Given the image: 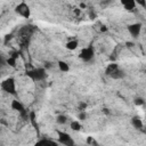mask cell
<instances>
[{"instance_id": "obj_14", "label": "cell", "mask_w": 146, "mask_h": 146, "mask_svg": "<svg viewBox=\"0 0 146 146\" xmlns=\"http://www.w3.org/2000/svg\"><path fill=\"white\" fill-rule=\"evenodd\" d=\"M58 67H59V70L62 71V72H68V70H70V67H68V64L66 63V62H64V60H59L58 62Z\"/></svg>"}, {"instance_id": "obj_5", "label": "cell", "mask_w": 146, "mask_h": 146, "mask_svg": "<svg viewBox=\"0 0 146 146\" xmlns=\"http://www.w3.org/2000/svg\"><path fill=\"white\" fill-rule=\"evenodd\" d=\"M95 56V50L92 47H87V48H83L80 52V58L83 60V62H90Z\"/></svg>"}, {"instance_id": "obj_9", "label": "cell", "mask_w": 146, "mask_h": 146, "mask_svg": "<svg viewBox=\"0 0 146 146\" xmlns=\"http://www.w3.org/2000/svg\"><path fill=\"white\" fill-rule=\"evenodd\" d=\"M124 72H123V70H121L120 67L119 68H116L111 75H110V78H112V79H114V80H119V79H122V78H124Z\"/></svg>"}, {"instance_id": "obj_22", "label": "cell", "mask_w": 146, "mask_h": 146, "mask_svg": "<svg viewBox=\"0 0 146 146\" xmlns=\"http://www.w3.org/2000/svg\"><path fill=\"white\" fill-rule=\"evenodd\" d=\"M5 64H6V59L0 55V67H2Z\"/></svg>"}, {"instance_id": "obj_15", "label": "cell", "mask_w": 146, "mask_h": 146, "mask_svg": "<svg viewBox=\"0 0 146 146\" xmlns=\"http://www.w3.org/2000/svg\"><path fill=\"white\" fill-rule=\"evenodd\" d=\"M81 128H82V127H81V123H80L79 121H72V122H71V129H72V130L79 131Z\"/></svg>"}, {"instance_id": "obj_4", "label": "cell", "mask_w": 146, "mask_h": 146, "mask_svg": "<svg viewBox=\"0 0 146 146\" xmlns=\"http://www.w3.org/2000/svg\"><path fill=\"white\" fill-rule=\"evenodd\" d=\"M15 11H16L19 16L25 17V18H29V17H30V14H31V11H30V7H29L25 2H21V3H18V5L16 6V8H15Z\"/></svg>"}, {"instance_id": "obj_20", "label": "cell", "mask_w": 146, "mask_h": 146, "mask_svg": "<svg viewBox=\"0 0 146 146\" xmlns=\"http://www.w3.org/2000/svg\"><path fill=\"white\" fill-rule=\"evenodd\" d=\"M86 107H87V104H86V103H80V104H79V110H80L81 112H83V111L86 110Z\"/></svg>"}, {"instance_id": "obj_21", "label": "cell", "mask_w": 146, "mask_h": 146, "mask_svg": "<svg viewBox=\"0 0 146 146\" xmlns=\"http://www.w3.org/2000/svg\"><path fill=\"white\" fill-rule=\"evenodd\" d=\"M80 120H86V117H87V114H86V112L83 111V112H81L80 114H79V116H78Z\"/></svg>"}, {"instance_id": "obj_1", "label": "cell", "mask_w": 146, "mask_h": 146, "mask_svg": "<svg viewBox=\"0 0 146 146\" xmlns=\"http://www.w3.org/2000/svg\"><path fill=\"white\" fill-rule=\"evenodd\" d=\"M26 75L32 80V81H42L46 79V70L42 67H36L32 70L26 71Z\"/></svg>"}, {"instance_id": "obj_16", "label": "cell", "mask_w": 146, "mask_h": 146, "mask_svg": "<svg viewBox=\"0 0 146 146\" xmlns=\"http://www.w3.org/2000/svg\"><path fill=\"white\" fill-rule=\"evenodd\" d=\"M29 119H30V121L32 122V124H33L35 128H38V123H36V121H35V114H34V112H31V113L29 114Z\"/></svg>"}, {"instance_id": "obj_2", "label": "cell", "mask_w": 146, "mask_h": 146, "mask_svg": "<svg viewBox=\"0 0 146 146\" xmlns=\"http://www.w3.org/2000/svg\"><path fill=\"white\" fill-rule=\"evenodd\" d=\"M1 89L10 95H16V83H15V80L13 78H8L6 80H3L0 84Z\"/></svg>"}, {"instance_id": "obj_8", "label": "cell", "mask_w": 146, "mask_h": 146, "mask_svg": "<svg viewBox=\"0 0 146 146\" xmlns=\"http://www.w3.org/2000/svg\"><path fill=\"white\" fill-rule=\"evenodd\" d=\"M34 146H58V144L54 140H50V139H47V138H43V139H40L38 140Z\"/></svg>"}, {"instance_id": "obj_23", "label": "cell", "mask_w": 146, "mask_h": 146, "mask_svg": "<svg viewBox=\"0 0 146 146\" xmlns=\"http://www.w3.org/2000/svg\"><path fill=\"white\" fill-rule=\"evenodd\" d=\"M0 132H1V130H0Z\"/></svg>"}, {"instance_id": "obj_6", "label": "cell", "mask_w": 146, "mask_h": 146, "mask_svg": "<svg viewBox=\"0 0 146 146\" xmlns=\"http://www.w3.org/2000/svg\"><path fill=\"white\" fill-rule=\"evenodd\" d=\"M11 108L15 110V111H17L22 116H27V117H29V115H27V111L25 110V107L23 106V104H22L19 100L14 99V100L11 102Z\"/></svg>"}, {"instance_id": "obj_17", "label": "cell", "mask_w": 146, "mask_h": 146, "mask_svg": "<svg viewBox=\"0 0 146 146\" xmlns=\"http://www.w3.org/2000/svg\"><path fill=\"white\" fill-rule=\"evenodd\" d=\"M56 121H57L59 124H65L66 121H67V117H66L65 115H58L57 119H56Z\"/></svg>"}, {"instance_id": "obj_13", "label": "cell", "mask_w": 146, "mask_h": 146, "mask_svg": "<svg viewBox=\"0 0 146 146\" xmlns=\"http://www.w3.org/2000/svg\"><path fill=\"white\" fill-rule=\"evenodd\" d=\"M65 47H66V49H68V50H74V49H76V47H78V41H76V40H71V41L66 42Z\"/></svg>"}, {"instance_id": "obj_19", "label": "cell", "mask_w": 146, "mask_h": 146, "mask_svg": "<svg viewBox=\"0 0 146 146\" xmlns=\"http://www.w3.org/2000/svg\"><path fill=\"white\" fill-rule=\"evenodd\" d=\"M133 103H135V105L140 106V105H144V99H143L141 97H137V98L133 100Z\"/></svg>"}, {"instance_id": "obj_11", "label": "cell", "mask_w": 146, "mask_h": 146, "mask_svg": "<svg viewBox=\"0 0 146 146\" xmlns=\"http://www.w3.org/2000/svg\"><path fill=\"white\" fill-rule=\"evenodd\" d=\"M131 123H132V125H133L136 129H143V121H141L140 117L133 116V117L131 119Z\"/></svg>"}, {"instance_id": "obj_12", "label": "cell", "mask_w": 146, "mask_h": 146, "mask_svg": "<svg viewBox=\"0 0 146 146\" xmlns=\"http://www.w3.org/2000/svg\"><path fill=\"white\" fill-rule=\"evenodd\" d=\"M116 68H119V65L117 64H115V63H112V64H108L107 65V67H106V70H105V73H106V75H111Z\"/></svg>"}, {"instance_id": "obj_3", "label": "cell", "mask_w": 146, "mask_h": 146, "mask_svg": "<svg viewBox=\"0 0 146 146\" xmlns=\"http://www.w3.org/2000/svg\"><path fill=\"white\" fill-rule=\"evenodd\" d=\"M57 135H58V141L62 145H64V146H76L75 143H74V140L72 139V137L67 132L58 131Z\"/></svg>"}, {"instance_id": "obj_10", "label": "cell", "mask_w": 146, "mask_h": 146, "mask_svg": "<svg viewBox=\"0 0 146 146\" xmlns=\"http://www.w3.org/2000/svg\"><path fill=\"white\" fill-rule=\"evenodd\" d=\"M122 5H123L124 9H127V10H133V9H136V1L135 0H125V1H122Z\"/></svg>"}, {"instance_id": "obj_18", "label": "cell", "mask_w": 146, "mask_h": 146, "mask_svg": "<svg viewBox=\"0 0 146 146\" xmlns=\"http://www.w3.org/2000/svg\"><path fill=\"white\" fill-rule=\"evenodd\" d=\"M6 63H7L8 65H10V66H15V64H16V58L9 57L8 59H6Z\"/></svg>"}, {"instance_id": "obj_7", "label": "cell", "mask_w": 146, "mask_h": 146, "mask_svg": "<svg viewBox=\"0 0 146 146\" xmlns=\"http://www.w3.org/2000/svg\"><path fill=\"white\" fill-rule=\"evenodd\" d=\"M128 31L129 33L133 36V38H137L139 34H140V31H141V24L140 23H133V24H130L128 26Z\"/></svg>"}]
</instances>
